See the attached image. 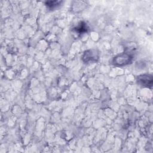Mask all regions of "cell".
<instances>
[{
	"instance_id": "obj_1",
	"label": "cell",
	"mask_w": 153,
	"mask_h": 153,
	"mask_svg": "<svg viewBox=\"0 0 153 153\" xmlns=\"http://www.w3.org/2000/svg\"><path fill=\"white\" fill-rule=\"evenodd\" d=\"M131 59L132 57L130 54L124 53L116 56L113 60V63L115 65L123 66L130 63Z\"/></svg>"
},
{
	"instance_id": "obj_2",
	"label": "cell",
	"mask_w": 153,
	"mask_h": 153,
	"mask_svg": "<svg viewBox=\"0 0 153 153\" xmlns=\"http://www.w3.org/2000/svg\"><path fill=\"white\" fill-rule=\"evenodd\" d=\"M139 83L144 87H151L152 84V78L149 75H142L138 77Z\"/></svg>"
},
{
	"instance_id": "obj_3",
	"label": "cell",
	"mask_w": 153,
	"mask_h": 153,
	"mask_svg": "<svg viewBox=\"0 0 153 153\" xmlns=\"http://www.w3.org/2000/svg\"><path fill=\"white\" fill-rule=\"evenodd\" d=\"M98 58L97 53L93 50H90L85 51L83 55V60L84 62H90L96 60Z\"/></svg>"
},
{
	"instance_id": "obj_4",
	"label": "cell",
	"mask_w": 153,
	"mask_h": 153,
	"mask_svg": "<svg viewBox=\"0 0 153 153\" xmlns=\"http://www.w3.org/2000/svg\"><path fill=\"white\" fill-rule=\"evenodd\" d=\"M60 3V2H59V1H48V2H47L46 5L48 8H53L54 7H57L58 5H59Z\"/></svg>"
}]
</instances>
